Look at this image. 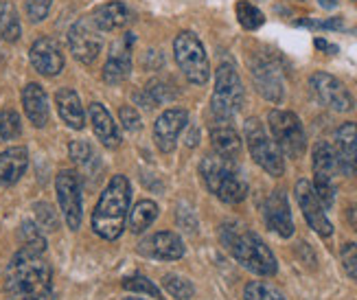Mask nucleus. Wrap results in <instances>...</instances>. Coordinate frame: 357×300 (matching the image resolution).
<instances>
[{
  "label": "nucleus",
  "instance_id": "obj_43",
  "mask_svg": "<svg viewBox=\"0 0 357 300\" xmlns=\"http://www.w3.org/2000/svg\"><path fill=\"white\" fill-rule=\"evenodd\" d=\"M347 217H349V222H351V226H353V228L357 230V204H353V207L349 209Z\"/></svg>",
  "mask_w": 357,
  "mask_h": 300
},
{
  "label": "nucleus",
  "instance_id": "obj_41",
  "mask_svg": "<svg viewBox=\"0 0 357 300\" xmlns=\"http://www.w3.org/2000/svg\"><path fill=\"white\" fill-rule=\"evenodd\" d=\"M298 24H303V27H312V29H335V31L344 29L342 18H329V20H324V22H316V20H301Z\"/></svg>",
  "mask_w": 357,
  "mask_h": 300
},
{
  "label": "nucleus",
  "instance_id": "obj_14",
  "mask_svg": "<svg viewBox=\"0 0 357 300\" xmlns=\"http://www.w3.org/2000/svg\"><path fill=\"white\" fill-rule=\"evenodd\" d=\"M136 36L134 33H123L110 49V55H107V61L103 66V82L110 86H119L123 84L132 73V49H134Z\"/></svg>",
  "mask_w": 357,
  "mask_h": 300
},
{
  "label": "nucleus",
  "instance_id": "obj_30",
  "mask_svg": "<svg viewBox=\"0 0 357 300\" xmlns=\"http://www.w3.org/2000/svg\"><path fill=\"white\" fill-rule=\"evenodd\" d=\"M235 11H237V20H239V24H241L245 31H257V29L263 27V22H266V15H263V11L257 9L252 3H248V0H239L237 7H235Z\"/></svg>",
  "mask_w": 357,
  "mask_h": 300
},
{
  "label": "nucleus",
  "instance_id": "obj_22",
  "mask_svg": "<svg viewBox=\"0 0 357 300\" xmlns=\"http://www.w3.org/2000/svg\"><path fill=\"white\" fill-rule=\"evenodd\" d=\"M88 114H90L92 130H95L97 138L101 140V145L107 149H116L121 145V134H119V128H116L112 114L105 110V105L103 103H90Z\"/></svg>",
  "mask_w": 357,
  "mask_h": 300
},
{
  "label": "nucleus",
  "instance_id": "obj_11",
  "mask_svg": "<svg viewBox=\"0 0 357 300\" xmlns=\"http://www.w3.org/2000/svg\"><path fill=\"white\" fill-rule=\"evenodd\" d=\"M101 31L97 29V24L92 22V18H82L77 20L70 29H68V49L73 53V57L82 64H92L99 53H101Z\"/></svg>",
  "mask_w": 357,
  "mask_h": 300
},
{
  "label": "nucleus",
  "instance_id": "obj_24",
  "mask_svg": "<svg viewBox=\"0 0 357 300\" xmlns=\"http://www.w3.org/2000/svg\"><path fill=\"white\" fill-rule=\"evenodd\" d=\"M22 105H24V114L26 119L36 125V128H44L49 123V97L40 84L31 82L22 90Z\"/></svg>",
  "mask_w": 357,
  "mask_h": 300
},
{
  "label": "nucleus",
  "instance_id": "obj_25",
  "mask_svg": "<svg viewBox=\"0 0 357 300\" xmlns=\"http://www.w3.org/2000/svg\"><path fill=\"white\" fill-rule=\"evenodd\" d=\"M29 167V149L26 147H9L0 151V184L11 186L18 182Z\"/></svg>",
  "mask_w": 357,
  "mask_h": 300
},
{
  "label": "nucleus",
  "instance_id": "obj_32",
  "mask_svg": "<svg viewBox=\"0 0 357 300\" xmlns=\"http://www.w3.org/2000/svg\"><path fill=\"white\" fill-rule=\"evenodd\" d=\"M22 134V121L15 110H0V143L15 140Z\"/></svg>",
  "mask_w": 357,
  "mask_h": 300
},
{
  "label": "nucleus",
  "instance_id": "obj_40",
  "mask_svg": "<svg viewBox=\"0 0 357 300\" xmlns=\"http://www.w3.org/2000/svg\"><path fill=\"white\" fill-rule=\"evenodd\" d=\"M340 257H342L344 272L357 280V243H353V241L344 243L342 250H340Z\"/></svg>",
  "mask_w": 357,
  "mask_h": 300
},
{
  "label": "nucleus",
  "instance_id": "obj_18",
  "mask_svg": "<svg viewBox=\"0 0 357 300\" xmlns=\"http://www.w3.org/2000/svg\"><path fill=\"white\" fill-rule=\"evenodd\" d=\"M263 217H266L268 228L281 234L283 239H289L294 234V219L283 188H276V191L270 193V197L263 204Z\"/></svg>",
  "mask_w": 357,
  "mask_h": 300
},
{
  "label": "nucleus",
  "instance_id": "obj_33",
  "mask_svg": "<svg viewBox=\"0 0 357 300\" xmlns=\"http://www.w3.org/2000/svg\"><path fill=\"white\" fill-rule=\"evenodd\" d=\"M245 300H285V296L266 280H250L243 290Z\"/></svg>",
  "mask_w": 357,
  "mask_h": 300
},
{
  "label": "nucleus",
  "instance_id": "obj_19",
  "mask_svg": "<svg viewBox=\"0 0 357 300\" xmlns=\"http://www.w3.org/2000/svg\"><path fill=\"white\" fill-rule=\"evenodd\" d=\"M138 252L149 259H160V261H178L184 257V243L176 232H156L147 237V239L138 246Z\"/></svg>",
  "mask_w": 357,
  "mask_h": 300
},
{
  "label": "nucleus",
  "instance_id": "obj_16",
  "mask_svg": "<svg viewBox=\"0 0 357 300\" xmlns=\"http://www.w3.org/2000/svg\"><path fill=\"white\" fill-rule=\"evenodd\" d=\"M189 123V112L182 107H172L162 112L156 123H153V138H156V145L162 153H172L176 151L178 136Z\"/></svg>",
  "mask_w": 357,
  "mask_h": 300
},
{
  "label": "nucleus",
  "instance_id": "obj_42",
  "mask_svg": "<svg viewBox=\"0 0 357 300\" xmlns=\"http://www.w3.org/2000/svg\"><path fill=\"white\" fill-rule=\"evenodd\" d=\"M316 49H320V51H329L331 55H335L337 53V46L335 44H329L327 40H322V38H316Z\"/></svg>",
  "mask_w": 357,
  "mask_h": 300
},
{
  "label": "nucleus",
  "instance_id": "obj_28",
  "mask_svg": "<svg viewBox=\"0 0 357 300\" xmlns=\"http://www.w3.org/2000/svg\"><path fill=\"white\" fill-rule=\"evenodd\" d=\"M158 217V204L151 200H141L134 204V209L128 213V228L134 234L145 232Z\"/></svg>",
  "mask_w": 357,
  "mask_h": 300
},
{
  "label": "nucleus",
  "instance_id": "obj_8",
  "mask_svg": "<svg viewBox=\"0 0 357 300\" xmlns=\"http://www.w3.org/2000/svg\"><path fill=\"white\" fill-rule=\"evenodd\" d=\"M312 165H314V191L318 200L322 202L324 211L333 207L335 202V178L340 171V163L333 145L327 140H318L312 151Z\"/></svg>",
  "mask_w": 357,
  "mask_h": 300
},
{
  "label": "nucleus",
  "instance_id": "obj_12",
  "mask_svg": "<svg viewBox=\"0 0 357 300\" xmlns=\"http://www.w3.org/2000/svg\"><path fill=\"white\" fill-rule=\"evenodd\" d=\"M309 86H312L316 99L324 107L333 110V112H349V110H353V105H355L347 86L329 73H314L309 77Z\"/></svg>",
  "mask_w": 357,
  "mask_h": 300
},
{
  "label": "nucleus",
  "instance_id": "obj_7",
  "mask_svg": "<svg viewBox=\"0 0 357 300\" xmlns=\"http://www.w3.org/2000/svg\"><path fill=\"white\" fill-rule=\"evenodd\" d=\"M243 134H245V143L250 149L252 160L266 169L270 176L281 178L285 173V160H283V151L278 149V145L268 136L266 128L259 119H248L243 125Z\"/></svg>",
  "mask_w": 357,
  "mask_h": 300
},
{
  "label": "nucleus",
  "instance_id": "obj_44",
  "mask_svg": "<svg viewBox=\"0 0 357 300\" xmlns=\"http://www.w3.org/2000/svg\"><path fill=\"white\" fill-rule=\"evenodd\" d=\"M123 300H141V298H123Z\"/></svg>",
  "mask_w": 357,
  "mask_h": 300
},
{
  "label": "nucleus",
  "instance_id": "obj_3",
  "mask_svg": "<svg viewBox=\"0 0 357 300\" xmlns=\"http://www.w3.org/2000/svg\"><path fill=\"white\" fill-rule=\"evenodd\" d=\"M132 188L126 176H114L101 193L95 211H92V230L105 241H116L123 234L130 213Z\"/></svg>",
  "mask_w": 357,
  "mask_h": 300
},
{
  "label": "nucleus",
  "instance_id": "obj_9",
  "mask_svg": "<svg viewBox=\"0 0 357 300\" xmlns=\"http://www.w3.org/2000/svg\"><path fill=\"white\" fill-rule=\"evenodd\" d=\"M268 123L278 149L287 158H303L307 151V136L301 119L287 110H272L268 114Z\"/></svg>",
  "mask_w": 357,
  "mask_h": 300
},
{
  "label": "nucleus",
  "instance_id": "obj_20",
  "mask_svg": "<svg viewBox=\"0 0 357 300\" xmlns=\"http://www.w3.org/2000/svg\"><path fill=\"white\" fill-rule=\"evenodd\" d=\"M335 156L344 176H357V123H342L335 132Z\"/></svg>",
  "mask_w": 357,
  "mask_h": 300
},
{
  "label": "nucleus",
  "instance_id": "obj_39",
  "mask_svg": "<svg viewBox=\"0 0 357 300\" xmlns=\"http://www.w3.org/2000/svg\"><path fill=\"white\" fill-rule=\"evenodd\" d=\"M53 0H26L24 7H26V15L31 22H42L46 15L51 11Z\"/></svg>",
  "mask_w": 357,
  "mask_h": 300
},
{
  "label": "nucleus",
  "instance_id": "obj_29",
  "mask_svg": "<svg viewBox=\"0 0 357 300\" xmlns=\"http://www.w3.org/2000/svg\"><path fill=\"white\" fill-rule=\"evenodd\" d=\"M20 36H22V27H20L18 11H15L13 5L3 3L0 5V38L5 42H18Z\"/></svg>",
  "mask_w": 357,
  "mask_h": 300
},
{
  "label": "nucleus",
  "instance_id": "obj_26",
  "mask_svg": "<svg viewBox=\"0 0 357 300\" xmlns=\"http://www.w3.org/2000/svg\"><path fill=\"white\" fill-rule=\"evenodd\" d=\"M178 97V90L174 86V82H167V79H151V82L136 94V101L141 103L145 110H153L158 105L172 103Z\"/></svg>",
  "mask_w": 357,
  "mask_h": 300
},
{
  "label": "nucleus",
  "instance_id": "obj_13",
  "mask_svg": "<svg viewBox=\"0 0 357 300\" xmlns=\"http://www.w3.org/2000/svg\"><path fill=\"white\" fill-rule=\"evenodd\" d=\"M296 200H298V207L307 219L309 228H312L314 232H318L320 237H324V239H329V237L333 234V224L329 222L327 213H324V207L318 200L312 182L309 180L296 182Z\"/></svg>",
  "mask_w": 357,
  "mask_h": 300
},
{
  "label": "nucleus",
  "instance_id": "obj_6",
  "mask_svg": "<svg viewBox=\"0 0 357 300\" xmlns=\"http://www.w3.org/2000/svg\"><path fill=\"white\" fill-rule=\"evenodd\" d=\"M174 57L184 77L195 86H204L211 79V64L204 44L193 31H182L174 40Z\"/></svg>",
  "mask_w": 357,
  "mask_h": 300
},
{
  "label": "nucleus",
  "instance_id": "obj_2",
  "mask_svg": "<svg viewBox=\"0 0 357 300\" xmlns=\"http://www.w3.org/2000/svg\"><path fill=\"white\" fill-rule=\"evenodd\" d=\"M220 239L222 246L230 252V257L245 270L259 276H274L278 272V263L272 250L248 226L239 222H226L220 228Z\"/></svg>",
  "mask_w": 357,
  "mask_h": 300
},
{
  "label": "nucleus",
  "instance_id": "obj_1",
  "mask_svg": "<svg viewBox=\"0 0 357 300\" xmlns=\"http://www.w3.org/2000/svg\"><path fill=\"white\" fill-rule=\"evenodd\" d=\"M5 300H55L53 270L44 252L20 248L5 274Z\"/></svg>",
  "mask_w": 357,
  "mask_h": 300
},
{
  "label": "nucleus",
  "instance_id": "obj_23",
  "mask_svg": "<svg viewBox=\"0 0 357 300\" xmlns=\"http://www.w3.org/2000/svg\"><path fill=\"white\" fill-rule=\"evenodd\" d=\"M55 105L57 112L70 130H84L86 128V112L79 94L73 88H59L55 94Z\"/></svg>",
  "mask_w": 357,
  "mask_h": 300
},
{
  "label": "nucleus",
  "instance_id": "obj_10",
  "mask_svg": "<svg viewBox=\"0 0 357 300\" xmlns=\"http://www.w3.org/2000/svg\"><path fill=\"white\" fill-rule=\"evenodd\" d=\"M55 191L57 202L64 222L70 230H79L82 217H84V202H82V182L77 171L73 169H61L55 178Z\"/></svg>",
  "mask_w": 357,
  "mask_h": 300
},
{
  "label": "nucleus",
  "instance_id": "obj_15",
  "mask_svg": "<svg viewBox=\"0 0 357 300\" xmlns=\"http://www.w3.org/2000/svg\"><path fill=\"white\" fill-rule=\"evenodd\" d=\"M252 82L257 90L272 103L283 101V70L272 57H259L252 64Z\"/></svg>",
  "mask_w": 357,
  "mask_h": 300
},
{
  "label": "nucleus",
  "instance_id": "obj_17",
  "mask_svg": "<svg viewBox=\"0 0 357 300\" xmlns=\"http://www.w3.org/2000/svg\"><path fill=\"white\" fill-rule=\"evenodd\" d=\"M29 59H31V66L44 77H57L64 70V53H61L59 44L53 38H46V36L38 38L31 44Z\"/></svg>",
  "mask_w": 357,
  "mask_h": 300
},
{
  "label": "nucleus",
  "instance_id": "obj_45",
  "mask_svg": "<svg viewBox=\"0 0 357 300\" xmlns=\"http://www.w3.org/2000/svg\"><path fill=\"white\" fill-rule=\"evenodd\" d=\"M355 3H357V0H355Z\"/></svg>",
  "mask_w": 357,
  "mask_h": 300
},
{
  "label": "nucleus",
  "instance_id": "obj_35",
  "mask_svg": "<svg viewBox=\"0 0 357 300\" xmlns=\"http://www.w3.org/2000/svg\"><path fill=\"white\" fill-rule=\"evenodd\" d=\"M33 213H36V219H38V226L42 230L55 232L59 228V215L49 202H36L33 204Z\"/></svg>",
  "mask_w": 357,
  "mask_h": 300
},
{
  "label": "nucleus",
  "instance_id": "obj_4",
  "mask_svg": "<svg viewBox=\"0 0 357 300\" xmlns=\"http://www.w3.org/2000/svg\"><path fill=\"white\" fill-rule=\"evenodd\" d=\"M199 173L208 191L224 204H241L248 197V184L241 178L237 160L220 153H208L199 165Z\"/></svg>",
  "mask_w": 357,
  "mask_h": 300
},
{
  "label": "nucleus",
  "instance_id": "obj_36",
  "mask_svg": "<svg viewBox=\"0 0 357 300\" xmlns=\"http://www.w3.org/2000/svg\"><path fill=\"white\" fill-rule=\"evenodd\" d=\"M123 287H126L128 292H134V294H147L151 298H158L162 300V294L160 290L153 285V283L143 276V274H134V276H128V278H123Z\"/></svg>",
  "mask_w": 357,
  "mask_h": 300
},
{
  "label": "nucleus",
  "instance_id": "obj_5",
  "mask_svg": "<svg viewBox=\"0 0 357 300\" xmlns=\"http://www.w3.org/2000/svg\"><path fill=\"white\" fill-rule=\"evenodd\" d=\"M245 101V90L239 79V73L235 66L224 61L215 73V90L211 99V112L217 121H230L239 110L243 107Z\"/></svg>",
  "mask_w": 357,
  "mask_h": 300
},
{
  "label": "nucleus",
  "instance_id": "obj_21",
  "mask_svg": "<svg viewBox=\"0 0 357 300\" xmlns=\"http://www.w3.org/2000/svg\"><path fill=\"white\" fill-rule=\"evenodd\" d=\"M90 18L97 24L99 31H119V29H126L134 20V13L130 11L126 3H121V0H110V3L99 5L92 11Z\"/></svg>",
  "mask_w": 357,
  "mask_h": 300
},
{
  "label": "nucleus",
  "instance_id": "obj_38",
  "mask_svg": "<svg viewBox=\"0 0 357 300\" xmlns=\"http://www.w3.org/2000/svg\"><path fill=\"white\" fill-rule=\"evenodd\" d=\"M119 119H121V125L126 128L128 132H141L143 128V121H141V114H138V110L134 105H121L119 107Z\"/></svg>",
  "mask_w": 357,
  "mask_h": 300
},
{
  "label": "nucleus",
  "instance_id": "obj_34",
  "mask_svg": "<svg viewBox=\"0 0 357 300\" xmlns=\"http://www.w3.org/2000/svg\"><path fill=\"white\" fill-rule=\"evenodd\" d=\"M162 285H165V290L172 294L176 300H189V298H193V294H195V287H193V283L191 280H186V278H182V276H178V274H167L165 278H162Z\"/></svg>",
  "mask_w": 357,
  "mask_h": 300
},
{
  "label": "nucleus",
  "instance_id": "obj_31",
  "mask_svg": "<svg viewBox=\"0 0 357 300\" xmlns=\"http://www.w3.org/2000/svg\"><path fill=\"white\" fill-rule=\"evenodd\" d=\"M20 243L22 248H29V250H36V252H46V237L42 232V228L33 222H22L20 224Z\"/></svg>",
  "mask_w": 357,
  "mask_h": 300
},
{
  "label": "nucleus",
  "instance_id": "obj_27",
  "mask_svg": "<svg viewBox=\"0 0 357 300\" xmlns=\"http://www.w3.org/2000/svg\"><path fill=\"white\" fill-rule=\"evenodd\" d=\"M211 143H213L215 153L230 158V160H237L241 153V138L235 130L228 128V125L211 130Z\"/></svg>",
  "mask_w": 357,
  "mask_h": 300
},
{
  "label": "nucleus",
  "instance_id": "obj_37",
  "mask_svg": "<svg viewBox=\"0 0 357 300\" xmlns=\"http://www.w3.org/2000/svg\"><path fill=\"white\" fill-rule=\"evenodd\" d=\"M68 156L70 160L75 165H90V160L95 158V149H92V145L88 143V140H73V143L68 145Z\"/></svg>",
  "mask_w": 357,
  "mask_h": 300
}]
</instances>
